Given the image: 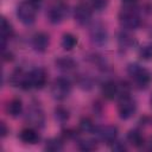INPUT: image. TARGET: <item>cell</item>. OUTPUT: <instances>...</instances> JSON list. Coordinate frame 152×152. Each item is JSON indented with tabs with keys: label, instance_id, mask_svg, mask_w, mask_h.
<instances>
[{
	"label": "cell",
	"instance_id": "cell-4",
	"mask_svg": "<svg viewBox=\"0 0 152 152\" xmlns=\"http://www.w3.org/2000/svg\"><path fill=\"white\" fill-rule=\"evenodd\" d=\"M137 112V102L133 97L129 96L128 93L121 94L119 104H118V113L121 120L131 119Z\"/></svg>",
	"mask_w": 152,
	"mask_h": 152
},
{
	"label": "cell",
	"instance_id": "cell-27",
	"mask_svg": "<svg viewBox=\"0 0 152 152\" xmlns=\"http://www.w3.org/2000/svg\"><path fill=\"white\" fill-rule=\"evenodd\" d=\"M121 5L126 8H135L138 5V0H121Z\"/></svg>",
	"mask_w": 152,
	"mask_h": 152
},
{
	"label": "cell",
	"instance_id": "cell-31",
	"mask_svg": "<svg viewBox=\"0 0 152 152\" xmlns=\"http://www.w3.org/2000/svg\"><path fill=\"white\" fill-rule=\"evenodd\" d=\"M150 101H151V106H152V96H151V100Z\"/></svg>",
	"mask_w": 152,
	"mask_h": 152
},
{
	"label": "cell",
	"instance_id": "cell-23",
	"mask_svg": "<svg viewBox=\"0 0 152 152\" xmlns=\"http://www.w3.org/2000/svg\"><path fill=\"white\" fill-rule=\"evenodd\" d=\"M95 125L89 118H82L80 121V129L84 133H94L95 131Z\"/></svg>",
	"mask_w": 152,
	"mask_h": 152
},
{
	"label": "cell",
	"instance_id": "cell-16",
	"mask_svg": "<svg viewBox=\"0 0 152 152\" xmlns=\"http://www.w3.org/2000/svg\"><path fill=\"white\" fill-rule=\"evenodd\" d=\"M13 34H14V28H13L12 24L6 18H2L1 19V40H2V48H5L6 43L13 37Z\"/></svg>",
	"mask_w": 152,
	"mask_h": 152
},
{
	"label": "cell",
	"instance_id": "cell-22",
	"mask_svg": "<svg viewBox=\"0 0 152 152\" xmlns=\"http://www.w3.org/2000/svg\"><path fill=\"white\" fill-rule=\"evenodd\" d=\"M138 55L142 61H152V43L141 45L139 48Z\"/></svg>",
	"mask_w": 152,
	"mask_h": 152
},
{
	"label": "cell",
	"instance_id": "cell-30",
	"mask_svg": "<svg viewBox=\"0 0 152 152\" xmlns=\"http://www.w3.org/2000/svg\"><path fill=\"white\" fill-rule=\"evenodd\" d=\"M30 1H32V2H34V4H38V2H40L42 0H30Z\"/></svg>",
	"mask_w": 152,
	"mask_h": 152
},
{
	"label": "cell",
	"instance_id": "cell-20",
	"mask_svg": "<svg viewBox=\"0 0 152 152\" xmlns=\"http://www.w3.org/2000/svg\"><path fill=\"white\" fill-rule=\"evenodd\" d=\"M134 37H132L128 32H124L121 31L118 36V43H119V46L121 49H129L133 44H134Z\"/></svg>",
	"mask_w": 152,
	"mask_h": 152
},
{
	"label": "cell",
	"instance_id": "cell-19",
	"mask_svg": "<svg viewBox=\"0 0 152 152\" xmlns=\"http://www.w3.org/2000/svg\"><path fill=\"white\" fill-rule=\"evenodd\" d=\"M56 66L62 71H71L76 68V62L70 57H59L56 59Z\"/></svg>",
	"mask_w": 152,
	"mask_h": 152
},
{
	"label": "cell",
	"instance_id": "cell-21",
	"mask_svg": "<svg viewBox=\"0 0 152 152\" xmlns=\"http://www.w3.org/2000/svg\"><path fill=\"white\" fill-rule=\"evenodd\" d=\"M64 147V144H63V140L59 139V138H50L45 141V150L46 151H50V152H58V151H62Z\"/></svg>",
	"mask_w": 152,
	"mask_h": 152
},
{
	"label": "cell",
	"instance_id": "cell-29",
	"mask_svg": "<svg viewBox=\"0 0 152 152\" xmlns=\"http://www.w3.org/2000/svg\"><path fill=\"white\" fill-rule=\"evenodd\" d=\"M7 133H8V129L6 127V124L5 122H1V137L5 138L7 135Z\"/></svg>",
	"mask_w": 152,
	"mask_h": 152
},
{
	"label": "cell",
	"instance_id": "cell-9",
	"mask_svg": "<svg viewBox=\"0 0 152 152\" xmlns=\"http://www.w3.org/2000/svg\"><path fill=\"white\" fill-rule=\"evenodd\" d=\"M31 89H43L48 82V72L44 68H34L28 72Z\"/></svg>",
	"mask_w": 152,
	"mask_h": 152
},
{
	"label": "cell",
	"instance_id": "cell-1",
	"mask_svg": "<svg viewBox=\"0 0 152 152\" xmlns=\"http://www.w3.org/2000/svg\"><path fill=\"white\" fill-rule=\"evenodd\" d=\"M127 74L131 76V78L133 80L134 84L139 88V89H145L150 86L151 81H152V75L151 72L141 66L138 63H131L127 65Z\"/></svg>",
	"mask_w": 152,
	"mask_h": 152
},
{
	"label": "cell",
	"instance_id": "cell-6",
	"mask_svg": "<svg viewBox=\"0 0 152 152\" xmlns=\"http://www.w3.org/2000/svg\"><path fill=\"white\" fill-rule=\"evenodd\" d=\"M46 15H48V20L51 24L53 25L61 24L68 15V5L64 1L58 0L49 7Z\"/></svg>",
	"mask_w": 152,
	"mask_h": 152
},
{
	"label": "cell",
	"instance_id": "cell-28",
	"mask_svg": "<svg viewBox=\"0 0 152 152\" xmlns=\"http://www.w3.org/2000/svg\"><path fill=\"white\" fill-rule=\"evenodd\" d=\"M112 150L113 151H126L127 150V147L125 146V144H122V142H120V141H114L113 142V146H112Z\"/></svg>",
	"mask_w": 152,
	"mask_h": 152
},
{
	"label": "cell",
	"instance_id": "cell-8",
	"mask_svg": "<svg viewBox=\"0 0 152 152\" xmlns=\"http://www.w3.org/2000/svg\"><path fill=\"white\" fill-rule=\"evenodd\" d=\"M95 135L97 137V139L102 142L106 144H113L116 138H118V127L113 126V125H106V126H101V127H96L94 131Z\"/></svg>",
	"mask_w": 152,
	"mask_h": 152
},
{
	"label": "cell",
	"instance_id": "cell-25",
	"mask_svg": "<svg viewBox=\"0 0 152 152\" xmlns=\"http://www.w3.org/2000/svg\"><path fill=\"white\" fill-rule=\"evenodd\" d=\"M78 148L81 151H94L97 148L95 140H82L78 142Z\"/></svg>",
	"mask_w": 152,
	"mask_h": 152
},
{
	"label": "cell",
	"instance_id": "cell-26",
	"mask_svg": "<svg viewBox=\"0 0 152 152\" xmlns=\"http://www.w3.org/2000/svg\"><path fill=\"white\" fill-rule=\"evenodd\" d=\"M90 6L95 11H103L108 6V0H90Z\"/></svg>",
	"mask_w": 152,
	"mask_h": 152
},
{
	"label": "cell",
	"instance_id": "cell-18",
	"mask_svg": "<svg viewBox=\"0 0 152 152\" xmlns=\"http://www.w3.org/2000/svg\"><path fill=\"white\" fill-rule=\"evenodd\" d=\"M127 140L134 147H142L145 145V138L139 129H131L127 133Z\"/></svg>",
	"mask_w": 152,
	"mask_h": 152
},
{
	"label": "cell",
	"instance_id": "cell-17",
	"mask_svg": "<svg viewBox=\"0 0 152 152\" xmlns=\"http://www.w3.org/2000/svg\"><path fill=\"white\" fill-rule=\"evenodd\" d=\"M78 43V39L75 34L70 33V32H66L62 36V39H61V46L63 48V50L65 51H71L76 48Z\"/></svg>",
	"mask_w": 152,
	"mask_h": 152
},
{
	"label": "cell",
	"instance_id": "cell-14",
	"mask_svg": "<svg viewBox=\"0 0 152 152\" xmlns=\"http://www.w3.org/2000/svg\"><path fill=\"white\" fill-rule=\"evenodd\" d=\"M19 139L24 142V144H28V145H34L40 140V135L39 133L31 127L24 128L20 131L19 133Z\"/></svg>",
	"mask_w": 152,
	"mask_h": 152
},
{
	"label": "cell",
	"instance_id": "cell-13",
	"mask_svg": "<svg viewBox=\"0 0 152 152\" xmlns=\"http://www.w3.org/2000/svg\"><path fill=\"white\" fill-rule=\"evenodd\" d=\"M101 93H102V95L106 100H114L120 94V87L118 86L116 82L109 80V81H106L102 84Z\"/></svg>",
	"mask_w": 152,
	"mask_h": 152
},
{
	"label": "cell",
	"instance_id": "cell-11",
	"mask_svg": "<svg viewBox=\"0 0 152 152\" xmlns=\"http://www.w3.org/2000/svg\"><path fill=\"white\" fill-rule=\"evenodd\" d=\"M50 45V37L45 32H37L32 37V48L38 53H44Z\"/></svg>",
	"mask_w": 152,
	"mask_h": 152
},
{
	"label": "cell",
	"instance_id": "cell-10",
	"mask_svg": "<svg viewBox=\"0 0 152 152\" xmlns=\"http://www.w3.org/2000/svg\"><path fill=\"white\" fill-rule=\"evenodd\" d=\"M89 36L91 42L99 46L104 45L108 40V32L101 23H95L91 26V28L89 30Z\"/></svg>",
	"mask_w": 152,
	"mask_h": 152
},
{
	"label": "cell",
	"instance_id": "cell-12",
	"mask_svg": "<svg viewBox=\"0 0 152 152\" xmlns=\"http://www.w3.org/2000/svg\"><path fill=\"white\" fill-rule=\"evenodd\" d=\"M26 120L28 122H31L36 127H43L44 122H45V116H44V113H43L42 108L39 106L38 107L37 106H32L27 112Z\"/></svg>",
	"mask_w": 152,
	"mask_h": 152
},
{
	"label": "cell",
	"instance_id": "cell-7",
	"mask_svg": "<svg viewBox=\"0 0 152 152\" xmlns=\"http://www.w3.org/2000/svg\"><path fill=\"white\" fill-rule=\"evenodd\" d=\"M74 19L81 26H87L93 19V8L86 2H80L74 8Z\"/></svg>",
	"mask_w": 152,
	"mask_h": 152
},
{
	"label": "cell",
	"instance_id": "cell-3",
	"mask_svg": "<svg viewBox=\"0 0 152 152\" xmlns=\"http://www.w3.org/2000/svg\"><path fill=\"white\" fill-rule=\"evenodd\" d=\"M135 8L122 7V10L119 12V21L124 28L133 31L141 25V18Z\"/></svg>",
	"mask_w": 152,
	"mask_h": 152
},
{
	"label": "cell",
	"instance_id": "cell-24",
	"mask_svg": "<svg viewBox=\"0 0 152 152\" xmlns=\"http://www.w3.org/2000/svg\"><path fill=\"white\" fill-rule=\"evenodd\" d=\"M55 119H56L58 122L64 124V122H66L68 119H69V112H68L65 108H63V107H57V108L55 109Z\"/></svg>",
	"mask_w": 152,
	"mask_h": 152
},
{
	"label": "cell",
	"instance_id": "cell-5",
	"mask_svg": "<svg viewBox=\"0 0 152 152\" xmlns=\"http://www.w3.org/2000/svg\"><path fill=\"white\" fill-rule=\"evenodd\" d=\"M71 90H72L71 82L66 77L56 78L51 86V95L53 99H56L58 101L65 100L70 95Z\"/></svg>",
	"mask_w": 152,
	"mask_h": 152
},
{
	"label": "cell",
	"instance_id": "cell-2",
	"mask_svg": "<svg viewBox=\"0 0 152 152\" xmlns=\"http://www.w3.org/2000/svg\"><path fill=\"white\" fill-rule=\"evenodd\" d=\"M38 4H34L30 0H24L17 6V17L21 24L25 26H31L36 23L38 13Z\"/></svg>",
	"mask_w": 152,
	"mask_h": 152
},
{
	"label": "cell",
	"instance_id": "cell-15",
	"mask_svg": "<svg viewBox=\"0 0 152 152\" xmlns=\"http://www.w3.org/2000/svg\"><path fill=\"white\" fill-rule=\"evenodd\" d=\"M5 109H6V113H7L11 118H14V119H15V118L20 116L21 113H23V102H21V100L18 99V97L12 99V100H10V101L7 102Z\"/></svg>",
	"mask_w": 152,
	"mask_h": 152
}]
</instances>
